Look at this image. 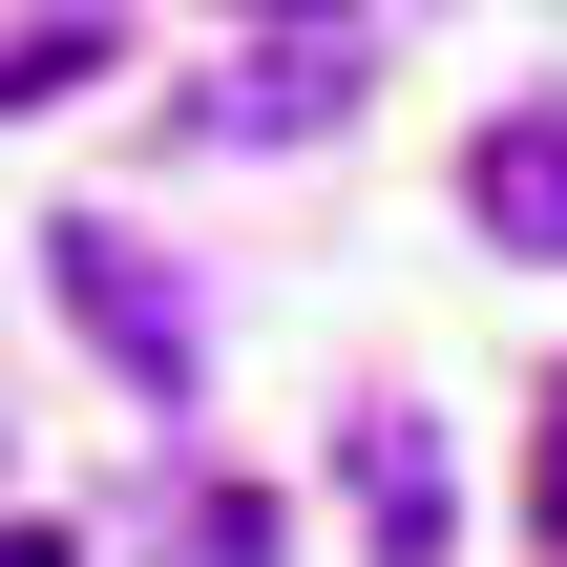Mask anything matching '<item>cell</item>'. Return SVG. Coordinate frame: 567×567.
<instances>
[{
	"label": "cell",
	"mask_w": 567,
	"mask_h": 567,
	"mask_svg": "<svg viewBox=\"0 0 567 567\" xmlns=\"http://www.w3.org/2000/svg\"><path fill=\"white\" fill-rule=\"evenodd\" d=\"M337 105H358V63H337V42H274V63L210 84L189 126H210V147H295V126H337Z\"/></svg>",
	"instance_id": "277c9868"
},
{
	"label": "cell",
	"mask_w": 567,
	"mask_h": 567,
	"mask_svg": "<svg viewBox=\"0 0 567 567\" xmlns=\"http://www.w3.org/2000/svg\"><path fill=\"white\" fill-rule=\"evenodd\" d=\"M105 63H126V21H105V0H63V21H21V42H0V105H63V84H105Z\"/></svg>",
	"instance_id": "5b68a950"
},
{
	"label": "cell",
	"mask_w": 567,
	"mask_h": 567,
	"mask_svg": "<svg viewBox=\"0 0 567 567\" xmlns=\"http://www.w3.org/2000/svg\"><path fill=\"white\" fill-rule=\"evenodd\" d=\"M42 274H63V316L126 358V400H189V295L147 274V231H105V210H63L42 231Z\"/></svg>",
	"instance_id": "6da1fadb"
},
{
	"label": "cell",
	"mask_w": 567,
	"mask_h": 567,
	"mask_svg": "<svg viewBox=\"0 0 567 567\" xmlns=\"http://www.w3.org/2000/svg\"><path fill=\"white\" fill-rule=\"evenodd\" d=\"M463 210H484V252L567 274V105H505V126L463 147Z\"/></svg>",
	"instance_id": "3957f363"
},
{
	"label": "cell",
	"mask_w": 567,
	"mask_h": 567,
	"mask_svg": "<svg viewBox=\"0 0 567 567\" xmlns=\"http://www.w3.org/2000/svg\"><path fill=\"white\" fill-rule=\"evenodd\" d=\"M526 505H547V567H567V379H526Z\"/></svg>",
	"instance_id": "8992f818"
},
{
	"label": "cell",
	"mask_w": 567,
	"mask_h": 567,
	"mask_svg": "<svg viewBox=\"0 0 567 567\" xmlns=\"http://www.w3.org/2000/svg\"><path fill=\"white\" fill-rule=\"evenodd\" d=\"M337 484H358V526H379V567H463V484H442V442H421L400 400H358Z\"/></svg>",
	"instance_id": "7a4b0ae2"
},
{
	"label": "cell",
	"mask_w": 567,
	"mask_h": 567,
	"mask_svg": "<svg viewBox=\"0 0 567 567\" xmlns=\"http://www.w3.org/2000/svg\"><path fill=\"white\" fill-rule=\"evenodd\" d=\"M0 567H84V547H63V526H21V505H0Z\"/></svg>",
	"instance_id": "52a82bcc"
}]
</instances>
